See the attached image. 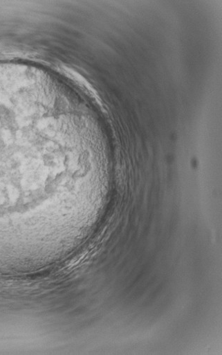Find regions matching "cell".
<instances>
[{
  "label": "cell",
  "mask_w": 222,
  "mask_h": 355,
  "mask_svg": "<svg viewBox=\"0 0 222 355\" xmlns=\"http://www.w3.org/2000/svg\"><path fill=\"white\" fill-rule=\"evenodd\" d=\"M39 94L27 78L0 71V225L30 218L43 202Z\"/></svg>",
  "instance_id": "cell-1"
}]
</instances>
